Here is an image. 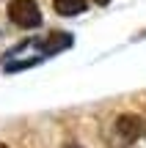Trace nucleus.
Masks as SVG:
<instances>
[{"label": "nucleus", "instance_id": "4", "mask_svg": "<svg viewBox=\"0 0 146 148\" xmlns=\"http://www.w3.org/2000/svg\"><path fill=\"white\" fill-rule=\"evenodd\" d=\"M53 8H55V14H61V16H77V14H83V11L88 8V3L86 0H55Z\"/></svg>", "mask_w": 146, "mask_h": 148}, {"label": "nucleus", "instance_id": "5", "mask_svg": "<svg viewBox=\"0 0 146 148\" xmlns=\"http://www.w3.org/2000/svg\"><path fill=\"white\" fill-rule=\"evenodd\" d=\"M91 3H97V5H108L110 0H91Z\"/></svg>", "mask_w": 146, "mask_h": 148}, {"label": "nucleus", "instance_id": "1", "mask_svg": "<svg viewBox=\"0 0 146 148\" xmlns=\"http://www.w3.org/2000/svg\"><path fill=\"white\" fill-rule=\"evenodd\" d=\"M141 129H143V123H141V118H138L135 112H124V115H119L116 123H113V148L132 145L138 137H141Z\"/></svg>", "mask_w": 146, "mask_h": 148}, {"label": "nucleus", "instance_id": "2", "mask_svg": "<svg viewBox=\"0 0 146 148\" xmlns=\"http://www.w3.org/2000/svg\"><path fill=\"white\" fill-rule=\"evenodd\" d=\"M8 19L14 22L17 27L30 30V27L42 25V11H39V5L33 3V0H11L8 3Z\"/></svg>", "mask_w": 146, "mask_h": 148}, {"label": "nucleus", "instance_id": "3", "mask_svg": "<svg viewBox=\"0 0 146 148\" xmlns=\"http://www.w3.org/2000/svg\"><path fill=\"white\" fill-rule=\"evenodd\" d=\"M72 41H75V38H72L69 33H50V36L42 41V47H44V52H47V55H55V52L69 49Z\"/></svg>", "mask_w": 146, "mask_h": 148}, {"label": "nucleus", "instance_id": "6", "mask_svg": "<svg viewBox=\"0 0 146 148\" xmlns=\"http://www.w3.org/2000/svg\"><path fill=\"white\" fill-rule=\"evenodd\" d=\"M0 148H6V145H3V143H0Z\"/></svg>", "mask_w": 146, "mask_h": 148}]
</instances>
